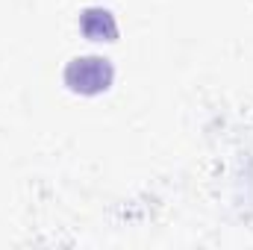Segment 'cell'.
Masks as SVG:
<instances>
[{"label": "cell", "instance_id": "6da1fadb", "mask_svg": "<svg viewBox=\"0 0 253 250\" xmlns=\"http://www.w3.org/2000/svg\"><path fill=\"white\" fill-rule=\"evenodd\" d=\"M65 80L71 88L77 91H100L109 80H112V68L106 65V59H97V56H83V59H74L65 71Z\"/></svg>", "mask_w": 253, "mask_h": 250}, {"label": "cell", "instance_id": "7a4b0ae2", "mask_svg": "<svg viewBox=\"0 0 253 250\" xmlns=\"http://www.w3.org/2000/svg\"><path fill=\"white\" fill-rule=\"evenodd\" d=\"M83 30L94 39H112L115 36V21L106 9H88L83 15Z\"/></svg>", "mask_w": 253, "mask_h": 250}]
</instances>
